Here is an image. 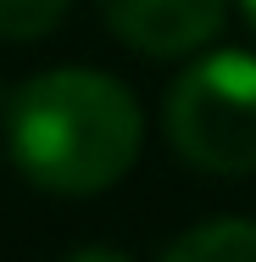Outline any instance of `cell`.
I'll use <instances>...</instances> for the list:
<instances>
[{
    "instance_id": "3957f363",
    "label": "cell",
    "mask_w": 256,
    "mask_h": 262,
    "mask_svg": "<svg viewBox=\"0 0 256 262\" xmlns=\"http://www.w3.org/2000/svg\"><path fill=\"white\" fill-rule=\"evenodd\" d=\"M228 0H101L106 28L139 56H190L217 39Z\"/></svg>"
},
{
    "instance_id": "7a4b0ae2",
    "label": "cell",
    "mask_w": 256,
    "mask_h": 262,
    "mask_svg": "<svg viewBox=\"0 0 256 262\" xmlns=\"http://www.w3.org/2000/svg\"><path fill=\"white\" fill-rule=\"evenodd\" d=\"M167 140L201 173H256V56L212 51L184 67L167 90Z\"/></svg>"
},
{
    "instance_id": "277c9868",
    "label": "cell",
    "mask_w": 256,
    "mask_h": 262,
    "mask_svg": "<svg viewBox=\"0 0 256 262\" xmlns=\"http://www.w3.org/2000/svg\"><path fill=\"white\" fill-rule=\"evenodd\" d=\"M167 262H256V223L251 217H212L201 229L167 240Z\"/></svg>"
},
{
    "instance_id": "6da1fadb",
    "label": "cell",
    "mask_w": 256,
    "mask_h": 262,
    "mask_svg": "<svg viewBox=\"0 0 256 262\" xmlns=\"http://www.w3.org/2000/svg\"><path fill=\"white\" fill-rule=\"evenodd\" d=\"M145 145L139 101L95 67H51L11 90L6 151L34 190L95 195L111 190Z\"/></svg>"
},
{
    "instance_id": "5b68a950",
    "label": "cell",
    "mask_w": 256,
    "mask_h": 262,
    "mask_svg": "<svg viewBox=\"0 0 256 262\" xmlns=\"http://www.w3.org/2000/svg\"><path fill=\"white\" fill-rule=\"evenodd\" d=\"M73 0H0V39L11 45H28L39 34H51L56 23L67 17Z\"/></svg>"
},
{
    "instance_id": "8992f818",
    "label": "cell",
    "mask_w": 256,
    "mask_h": 262,
    "mask_svg": "<svg viewBox=\"0 0 256 262\" xmlns=\"http://www.w3.org/2000/svg\"><path fill=\"white\" fill-rule=\"evenodd\" d=\"M240 11H245V23H251V34H256V0H240Z\"/></svg>"
}]
</instances>
